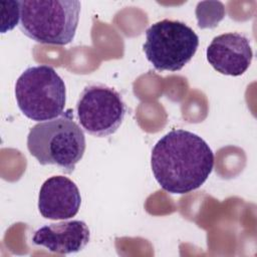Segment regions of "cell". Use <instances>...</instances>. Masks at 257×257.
I'll return each mask as SVG.
<instances>
[{
	"label": "cell",
	"instance_id": "3",
	"mask_svg": "<svg viewBox=\"0 0 257 257\" xmlns=\"http://www.w3.org/2000/svg\"><path fill=\"white\" fill-rule=\"evenodd\" d=\"M80 7L77 0L20 1L19 28L36 42L66 45L75 36Z\"/></svg>",
	"mask_w": 257,
	"mask_h": 257
},
{
	"label": "cell",
	"instance_id": "9",
	"mask_svg": "<svg viewBox=\"0 0 257 257\" xmlns=\"http://www.w3.org/2000/svg\"><path fill=\"white\" fill-rule=\"evenodd\" d=\"M89 229L80 220L62 221L44 225L32 236V243L57 254H70L82 250L89 242Z\"/></svg>",
	"mask_w": 257,
	"mask_h": 257
},
{
	"label": "cell",
	"instance_id": "1",
	"mask_svg": "<svg viewBox=\"0 0 257 257\" xmlns=\"http://www.w3.org/2000/svg\"><path fill=\"white\" fill-rule=\"evenodd\" d=\"M151 167L163 190L187 194L207 181L214 168V153L198 135L172 130L153 148Z\"/></svg>",
	"mask_w": 257,
	"mask_h": 257
},
{
	"label": "cell",
	"instance_id": "7",
	"mask_svg": "<svg viewBox=\"0 0 257 257\" xmlns=\"http://www.w3.org/2000/svg\"><path fill=\"white\" fill-rule=\"evenodd\" d=\"M207 60L218 72L239 76L250 66L253 51L250 40L238 32H229L213 38L206 51Z\"/></svg>",
	"mask_w": 257,
	"mask_h": 257
},
{
	"label": "cell",
	"instance_id": "5",
	"mask_svg": "<svg viewBox=\"0 0 257 257\" xmlns=\"http://www.w3.org/2000/svg\"><path fill=\"white\" fill-rule=\"evenodd\" d=\"M199 46L196 32L184 22L164 19L146 30L143 50L159 71L181 70L195 55Z\"/></svg>",
	"mask_w": 257,
	"mask_h": 257
},
{
	"label": "cell",
	"instance_id": "4",
	"mask_svg": "<svg viewBox=\"0 0 257 257\" xmlns=\"http://www.w3.org/2000/svg\"><path fill=\"white\" fill-rule=\"evenodd\" d=\"M15 98L26 117L35 121L49 120L63 112L65 83L51 66H30L16 80Z\"/></svg>",
	"mask_w": 257,
	"mask_h": 257
},
{
	"label": "cell",
	"instance_id": "8",
	"mask_svg": "<svg viewBox=\"0 0 257 257\" xmlns=\"http://www.w3.org/2000/svg\"><path fill=\"white\" fill-rule=\"evenodd\" d=\"M81 197L74 182L64 176H52L41 186L38 210L48 220H67L80 208Z\"/></svg>",
	"mask_w": 257,
	"mask_h": 257
},
{
	"label": "cell",
	"instance_id": "6",
	"mask_svg": "<svg viewBox=\"0 0 257 257\" xmlns=\"http://www.w3.org/2000/svg\"><path fill=\"white\" fill-rule=\"evenodd\" d=\"M126 107L121 95L104 84H90L76 102V115L89 135L104 138L114 134L123 121Z\"/></svg>",
	"mask_w": 257,
	"mask_h": 257
},
{
	"label": "cell",
	"instance_id": "10",
	"mask_svg": "<svg viewBox=\"0 0 257 257\" xmlns=\"http://www.w3.org/2000/svg\"><path fill=\"white\" fill-rule=\"evenodd\" d=\"M0 8L1 33H6L20 22V1H2Z\"/></svg>",
	"mask_w": 257,
	"mask_h": 257
},
{
	"label": "cell",
	"instance_id": "2",
	"mask_svg": "<svg viewBox=\"0 0 257 257\" xmlns=\"http://www.w3.org/2000/svg\"><path fill=\"white\" fill-rule=\"evenodd\" d=\"M27 149L40 165H55L71 174L85 152V137L70 109L59 116L39 121L27 136Z\"/></svg>",
	"mask_w": 257,
	"mask_h": 257
}]
</instances>
